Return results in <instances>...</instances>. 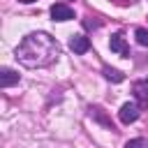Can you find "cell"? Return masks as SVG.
Here are the masks:
<instances>
[{"instance_id":"1","label":"cell","mask_w":148,"mask_h":148,"mask_svg":"<svg viewBox=\"0 0 148 148\" xmlns=\"http://www.w3.org/2000/svg\"><path fill=\"white\" fill-rule=\"evenodd\" d=\"M58 56H60V46L46 32H30L28 37H23V42L16 49L18 62L25 65V67H30V69L53 65Z\"/></svg>"},{"instance_id":"2","label":"cell","mask_w":148,"mask_h":148,"mask_svg":"<svg viewBox=\"0 0 148 148\" xmlns=\"http://www.w3.org/2000/svg\"><path fill=\"white\" fill-rule=\"evenodd\" d=\"M120 123H125V125H130V123H134L136 118H139V106L134 104V102H125L123 106H120Z\"/></svg>"},{"instance_id":"3","label":"cell","mask_w":148,"mask_h":148,"mask_svg":"<svg viewBox=\"0 0 148 148\" xmlns=\"http://www.w3.org/2000/svg\"><path fill=\"white\" fill-rule=\"evenodd\" d=\"M51 16H53L56 21H69V18H74V12H72V7L62 5V2H56V5L51 7Z\"/></svg>"},{"instance_id":"4","label":"cell","mask_w":148,"mask_h":148,"mask_svg":"<svg viewBox=\"0 0 148 148\" xmlns=\"http://www.w3.org/2000/svg\"><path fill=\"white\" fill-rule=\"evenodd\" d=\"M69 49H72L74 53H86V51L90 49V42H88V37H83V35H74V37L69 39Z\"/></svg>"},{"instance_id":"5","label":"cell","mask_w":148,"mask_h":148,"mask_svg":"<svg viewBox=\"0 0 148 148\" xmlns=\"http://www.w3.org/2000/svg\"><path fill=\"white\" fill-rule=\"evenodd\" d=\"M14 83H18V74H16L14 69H9V67H2V69H0V86H2V88H9V86H14Z\"/></svg>"},{"instance_id":"6","label":"cell","mask_w":148,"mask_h":148,"mask_svg":"<svg viewBox=\"0 0 148 148\" xmlns=\"http://www.w3.org/2000/svg\"><path fill=\"white\" fill-rule=\"evenodd\" d=\"M109 46H111V51H116V53H120V56H127V53H130V51H127V44H125V37H123L120 32H116V35L111 37Z\"/></svg>"},{"instance_id":"7","label":"cell","mask_w":148,"mask_h":148,"mask_svg":"<svg viewBox=\"0 0 148 148\" xmlns=\"http://www.w3.org/2000/svg\"><path fill=\"white\" fill-rule=\"evenodd\" d=\"M134 95H136V99H139L141 104H146V106H148V79H143V81H136V83H134Z\"/></svg>"},{"instance_id":"8","label":"cell","mask_w":148,"mask_h":148,"mask_svg":"<svg viewBox=\"0 0 148 148\" xmlns=\"http://www.w3.org/2000/svg\"><path fill=\"white\" fill-rule=\"evenodd\" d=\"M104 76H106L109 81H116V83H120V81L125 79V76H123L118 69H111V67H104Z\"/></svg>"},{"instance_id":"9","label":"cell","mask_w":148,"mask_h":148,"mask_svg":"<svg viewBox=\"0 0 148 148\" xmlns=\"http://www.w3.org/2000/svg\"><path fill=\"white\" fill-rule=\"evenodd\" d=\"M134 35H136V42H139L141 46H148V30H146V28H136Z\"/></svg>"},{"instance_id":"10","label":"cell","mask_w":148,"mask_h":148,"mask_svg":"<svg viewBox=\"0 0 148 148\" xmlns=\"http://www.w3.org/2000/svg\"><path fill=\"white\" fill-rule=\"evenodd\" d=\"M125 148H148V141L146 139H132L125 143Z\"/></svg>"},{"instance_id":"11","label":"cell","mask_w":148,"mask_h":148,"mask_svg":"<svg viewBox=\"0 0 148 148\" xmlns=\"http://www.w3.org/2000/svg\"><path fill=\"white\" fill-rule=\"evenodd\" d=\"M18 2H25V5H28V2H35V0H18Z\"/></svg>"}]
</instances>
